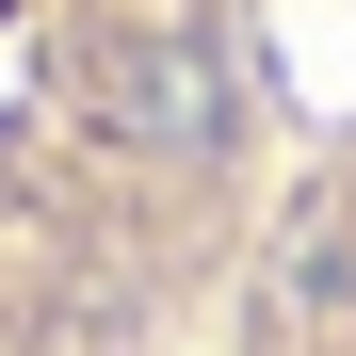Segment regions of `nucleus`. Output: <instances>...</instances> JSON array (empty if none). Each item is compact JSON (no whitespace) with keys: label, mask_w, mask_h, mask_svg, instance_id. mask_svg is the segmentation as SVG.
<instances>
[{"label":"nucleus","mask_w":356,"mask_h":356,"mask_svg":"<svg viewBox=\"0 0 356 356\" xmlns=\"http://www.w3.org/2000/svg\"><path fill=\"white\" fill-rule=\"evenodd\" d=\"M211 0H0V356H178L259 243Z\"/></svg>","instance_id":"nucleus-1"},{"label":"nucleus","mask_w":356,"mask_h":356,"mask_svg":"<svg viewBox=\"0 0 356 356\" xmlns=\"http://www.w3.org/2000/svg\"><path fill=\"white\" fill-rule=\"evenodd\" d=\"M227 356H356V162L291 195L227 275Z\"/></svg>","instance_id":"nucleus-2"}]
</instances>
